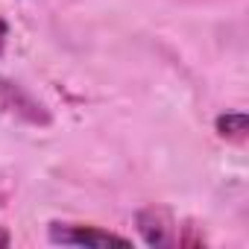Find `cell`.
Wrapping results in <instances>:
<instances>
[{
    "instance_id": "cell-1",
    "label": "cell",
    "mask_w": 249,
    "mask_h": 249,
    "mask_svg": "<svg viewBox=\"0 0 249 249\" xmlns=\"http://www.w3.org/2000/svg\"><path fill=\"white\" fill-rule=\"evenodd\" d=\"M138 231L150 246H199L202 237L194 226H179L167 208H144L138 211Z\"/></svg>"
},
{
    "instance_id": "cell-2",
    "label": "cell",
    "mask_w": 249,
    "mask_h": 249,
    "mask_svg": "<svg viewBox=\"0 0 249 249\" xmlns=\"http://www.w3.org/2000/svg\"><path fill=\"white\" fill-rule=\"evenodd\" d=\"M0 108L12 117H18V120H24V123H33V126H47L50 123L47 108L30 91H24L18 82H9L3 76H0Z\"/></svg>"
},
{
    "instance_id": "cell-3",
    "label": "cell",
    "mask_w": 249,
    "mask_h": 249,
    "mask_svg": "<svg viewBox=\"0 0 249 249\" xmlns=\"http://www.w3.org/2000/svg\"><path fill=\"white\" fill-rule=\"evenodd\" d=\"M50 240L62 246H129V237L97 229V226H79V223H50Z\"/></svg>"
},
{
    "instance_id": "cell-4",
    "label": "cell",
    "mask_w": 249,
    "mask_h": 249,
    "mask_svg": "<svg viewBox=\"0 0 249 249\" xmlns=\"http://www.w3.org/2000/svg\"><path fill=\"white\" fill-rule=\"evenodd\" d=\"M217 132L229 141H243L246 138V114L234 111V114H223L217 117Z\"/></svg>"
},
{
    "instance_id": "cell-5",
    "label": "cell",
    "mask_w": 249,
    "mask_h": 249,
    "mask_svg": "<svg viewBox=\"0 0 249 249\" xmlns=\"http://www.w3.org/2000/svg\"><path fill=\"white\" fill-rule=\"evenodd\" d=\"M6 36H9V27H6L3 18H0V53H3V47H6Z\"/></svg>"
},
{
    "instance_id": "cell-6",
    "label": "cell",
    "mask_w": 249,
    "mask_h": 249,
    "mask_svg": "<svg viewBox=\"0 0 249 249\" xmlns=\"http://www.w3.org/2000/svg\"><path fill=\"white\" fill-rule=\"evenodd\" d=\"M9 240H12V237H9V231L0 226V246H9Z\"/></svg>"
}]
</instances>
